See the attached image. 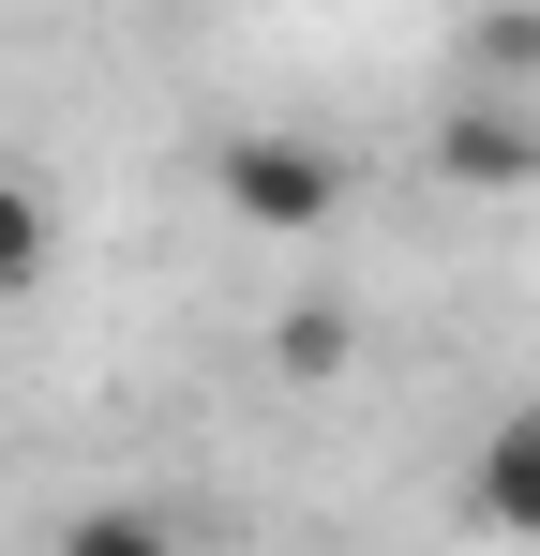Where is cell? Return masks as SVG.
<instances>
[{"label": "cell", "instance_id": "5", "mask_svg": "<svg viewBox=\"0 0 540 556\" xmlns=\"http://www.w3.org/2000/svg\"><path fill=\"white\" fill-rule=\"evenodd\" d=\"M270 362L300 376V391H316V376H346V301H285V331H270Z\"/></svg>", "mask_w": 540, "mask_h": 556}, {"label": "cell", "instance_id": "2", "mask_svg": "<svg viewBox=\"0 0 540 556\" xmlns=\"http://www.w3.org/2000/svg\"><path fill=\"white\" fill-rule=\"evenodd\" d=\"M436 181H450V195H526V181H540V121L496 105V91L450 105V121H436Z\"/></svg>", "mask_w": 540, "mask_h": 556}, {"label": "cell", "instance_id": "3", "mask_svg": "<svg viewBox=\"0 0 540 556\" xmlns=\"http://www.w3.org/2000/svg\"><path fill=\"white\" fill-rule=\"evenodd\" d=\"M465 511H480V527H511V542H540V406H511V421L480 437V481H465Z\"/></svg>", "mask_w": 540, "mask_h": 556}, {"label": "cell", "instance_id": "1", "mask_svg": "<svg viewBox=\"0 0 540 556\" xmlns=\"http://www.w3.org/2000/svg\"><path fill=\"white\" fill-rule=\"evenodd\" d=\"M210 195H226L241 226H270V241H316V226L360 195V166L331 136H226V151H210Z\"/></svg>", "mask_w": 540, "mask_h": 556}, {"label": "cell", "instance_id": "4", "mask_svg": "<svg viewBox=\"0 0 540 556\" xmlns=\"http://www.w3.org/2000/svg\"><path fill=\"white\" fill-rule=\"evenodd\" d=\"M46 271H61V195L0 166V301H30Z\"/></svg>", "mask_w": 540, "mask_h": 556}]
</instances>
